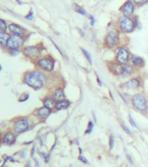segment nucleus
<instances>
[{
  "instance_id": "4be33fe9",
  "label": "nucleus",
  "mask_w": 148,
  "mask_h": 167,
  "mask_svg": "<svg viewBox=\"0 0 148 167\" xmlns=\"http://www.w3.org/2000/svg\"><path fill=\"white\" fill-rule=\"evenodd\" d=\"M9 38H10V37H9L5 32H2V33H0V44H1L2 45H3V46L6 45Z\"/></svg>"
},
{
  "instance_id": "39448f33",
  "label": "nucleus",
  "mask_w": 148,
  "mask_h": 167,
  "mask_svg": "<svg viewBox=\"0 0 148 167\" xmlns=\"http://www.w3.org/2000/svg\"><path fill=\"white\" fill-rule=\"evenodd\" d=\"M131 53L126 46H119L115 52V62L121 65L127 64L130 62Z\"/></svg>"
},
{
  "instance_id": "f704fd0d",
  "label": "nucleus",
  "mask_w": 148,
  "mask_h": 167,
  "mask_svg": "<svg viewBox=\"0 0 148 167\" xmlns=\"http://www.w3.org/2000/svg\"><path fill=\"white\" fill-rule=\"evenodd\" d=\"M126 159H127V160L131 163V164H133V159H132V157H131V155H129V154H126Z\"/></svg>"
},
{
  "instance_id": "bb28decb",
  "label": "nucleus",
  "mask_w": 148,
  "mask_h": 167,
  "mask_svg": "<svg viewBox=\"0 0 148 167\" xmlns=\"http://www.w3.org/2000/svg\"><path fill=\"white\" fill-rule=\"evenodd\" d=\"M114 136L111 135L109 137V148H110V150H112L114 148Z\"/></svg>"
},
{
  "instance_id": "a19ab883",
  "label": "nucleus",
  "mask_w": 148,
  "mask_h": 167,
  "mask_svg": "<svg viewBox=\"0 0 148 167\" xmlns=\"http://www.w3.org/2000/svg\"><path fill=\"white\" fill-rule=\"evenodd\" d=\"M0 71H1V65H0Z\"/></svg>"
},
{
  "instance_id": "f03ea898",
  "label": "nucleus",
  "mask_w": 148,
  "mask_h": 167,
  "mask_svg": "<svg viewBox=\"0 0 148 167\" xmlns=\"http://www.w3.org/2000/svg\"><path fill=\"white\" fill-rule=\"evenodd\" d=\"M137 19H133L132 18L122 17L119 19L118 28L119 31L124 33H132L137 27Z\"/></svg>"
},
{
  "instance_id": "2f4dec72",
  "label": "nucleus",
  "mask_w": 148,
  "mask_h": 167,
  "mask_svg": "<svg viewBox=\"0 0 148 167\" xmlns=\"http://www.w3.org/2000/svg\"><path fill=\"white\" fill-rule=\"evenodd\" d=\"M42 155H43V158H44L45 163H49V161H50V155H49V154H46V153H42Z\"/></svg>"
},
{
  "instance_id": "4468645a",
  "label": "nucleus",
  "mask_w": 148,
  "mask_h": 167,
  "mask_svg": "<svg viewBox=\"0 0 148 167\" xmlns=\"http://www.w3.org/2000/svg\"><path fill=\"white\" fill-rule=\"evenodd\" d=\"M9 29L10 30L14 33V35H17V36H19V37H22L25 34V30L23 27H21L20 25H17L16 24H11L9 25Z\"/></svg>"
},
{
  "instance_id": "0eeeda50",
  "label": "nucleus",
  "mask_w": 148,
  "mask_h": 167,
  "mask_svg": "<svg viewBox=\"0 0 148 167\" xmlns=\"http://www.w3.org/2000/svg\"><path fill=\"white\" fill-rule=\"evenodd\" d=\"M120 11L123 15V17L131 18L133 16L135 11V4L133 2V0H127L123 4V5L120 7Z\"/></svg>"
},
{
  "instance_id": "2eb2a0df",
  "label": "nucleus",
  "mask_w": 148,
  "mask_h": 167,
  "mask_svg": "<svg viewBox=\"0 0 148 167\" xmlns=\"http://www.w3.org/2000/svg\"><path fill=\"white\" fill-rule=\"evenodd\" d=\"M57 100L53 97H46L43 99V106L47 107L50 110H53L56 108Z\"/></svg>"
},
{
  "instance_id": "f3484780",
  "label": "nucleus",
  "mask_w": 148,
  "mask_h": 167,
  "mask_svg": "<svg viewBox=\"0 0 148 167\" xmlns=\"http://www.w3.org/2000/svg\"><path fill=\"white\" fill-rule=\"evenodd\" d=\"M134 73V67L130 64H125L123 65V68H122V72H121V76L122 77H128V76H131Z\"/></svg>"
},
{
  "instance_id": "423d86ee",
  "label": "nucleus",
  "mask_w": 148,
  "mask_h": 167,
  "mask_svg": "<svg viewBox=\"0 0 148 167\" xmlns=\"http://www.w3.org/2000/svg\"><path fill=\"white\" fill-rule=\"evenodd\" d=\"M56 62L50 57H43L37 60V65L43 71L50 72L53 71L55 69Z\"/></svg>"
},
{
  "instance_id": "dca6fc26",
  "label": "nucleus",
  "mask_w": 148,
  "mask_h": 167,
  "mask_svg": "<svg viewBox=\"0 0 148 167\" xmlns=\"http://www.w3.org/2000/svg\"><path fill=\"white\" fill-rule=\"evenodd\" d=\"M50 113H51V110L48 109L45 106H43V107L39 108L37 110V111H36V114H37L38 117L41 118V119H43V120L48 118V117L50 115Z\"/></svg>"
},
{
  "instance_id": "ea45409f",
  "label": "nucleus",
  "mask_w": 148,
  "mask_h": 167,
  "mask_svg": "<svg viewBox=\"0 0 148 167\" xmlns=\"http://www.w3.org/2000/svg\"><path fill=\"white\" fill-rule=\"evenodd\" d=\"M79 152H80V155H82V150L81 147H79Z\"/></svg>"
},
{
  "instance_id": "72a5a7b5",
  "label": "nucleus",
  "mask_w": 148,
  "mask_h": 167,
  "mask_svg": "<svg viewBox=\"0 0 148 167\" xmlns=\"http://www.w3.org/2000/svg\"><path fill=\"white\" fill-rule=\"evenodd\" d=\"M25 18H26V19H29V20H31V19L33 18V11H30V12H29V14L25 16Z\"/></svg>"
},
{
  "instance_id": "1a4fd4ad",
  "label": "nucleus",
  "mask_w": 148,
  "mask_h": 167,
  "mask_svg": "<svg viewBox=\"0 0 148 167\" xmlns=\"http://www.w3.org/2000/svg\"><path fill=\"white\" fill-rule=\"evenodd\" d=\"M29 128H30V123H29L28 119H26V118H22V119L17 120L14 126V130L17 133H23V132L28 131Z\"/></svg>"
},
{
  "instance_id": "9d476101",
  "label": "nucleus",
  "mask_w": 148,
  "mask_h": 167,
  "mask_svg": "<svg viewBox=\"0 0 148 167\" xmlns=\"http://www.w3.org/2000/svg\"><path fill=\"white\" fill-rule=\"evenodd\" d=\"M23 52H24V55L28 57L30 59L37 58L41 53V51L37 46H28V47L24 48Z\"/></svg>"
},
{
  "instance_id": "20e7f679",
  "label": "nucleus",
  "mask_w": 148,
  "mask_h": 167,
  "mask_svg": "<svg viewBox=\"0 0 148 167\" xmlns=\"http://www.w3.org/2000/svg\"><path fill=\"white\" fill-rule=\"evenodd\" d=\"M119 41H120L119 33L117 30H110V31H108L106 34L105 38H104L105 46L109 48V49L119 47Z\"/></svg>"
},
{
  "instance_id": "a878e982",
  "label": "nucleus",
  "mask_w": 148,
  "mask_h": 167,
  "mask_svg": "<svg viewBox=\"0 0 148 167\" xmlns=\"http://www.w3.org/2000/svg\"><path fill=\"white\" fill-rule=\"evenodd\" d=\"M133 2L134 3V4L140 6V5H143L145 4H147L148 2V0H133Z\"/></svg>"
},
{
  "instance_id": "6ab92c4d",
  "label": "nucleus",
  "mask_w": 148,
  "mask_h": 167,
  "mask_svg": "<svg viewBox=\"0 0 148 167\" xmlns=\"http://www.w3.org/2000/svg\"><path fill=\"white\" fill-rule=\"evenodd\" d=\"M53 98L57 100H62L65 99V93H64V90L61 87H58L55 90L54 93H53Z\"/></svg>"
},
{
  "instance_id": "aec40b11",
  "label": "nucleus",
  "mask_w": 148,
  "mask_h": 167,
  "mask_svg": "<svg viewBox=\"0 0 148 167\" xmlns=\"http://www.w3.org/2000/svg\"><path fill=\"white\" fill-rule=\"evenodd\" d=\"M15 141H16V138L11 132H7L3 139V143L4 144H8V145L13 144L15 143Z\"/></svg>"
},
{
  "instance_id": "6e6552de",
  "label": "nucleus",
  "mask_w": 148,
  "mask_h": 167,
  "mask_svg": "<svg viewBox=\"0 0 148 167\" xmlns=\"http://www.w3.org/2000/svg\"><path fill=\"white\" fill-rule=\"evenodd\" d=\"M24 41L22 38V37L13 35L9 38L6 46L10 50H17V48L21 47L24 45Z\"/></svg>"
},
{
  "instance_id": "4c0bfd02",
  "label": "nucleus",
  "mask_w": 148,
  "mask_h": 167,
  "mask_svg": "<svg viewBox=\"0 0 148 167\" xmlns=\"http://www.w3.org/2000/svg\"><path fill=\"white\" fill-rule=\"evenodd\" d=\"M78 31L80 32V35H81L82 37H84V36H85V34H84V31H83V30H82L80 28H78Z\"/></svg>"
},
{
  "instance_id": "412c9836",
  "label": "nucleus",
  "mask_w": 148,
  "mask_h": 167,
  "mask_svg": "<svg viewBox=\"0 0 148 167\" xmlns=\"http://www.w3.org/2000/svg\"><path fill=\"white\" fill-rule=\"evenodd\" d=\"M73 9L75 10V12H77V13H79V14H81V15H82V16H88V13H87L86 10L83 9L82 7L79 6L78 4H73Z\"/></svg>"
},
{
  "instance_id": "7ed1b4c3",
  "label": "nucleus",
  "mask_w": 148,
  "mask_h": 167,
  "mask_svg": "<svg viewBox=\"0 0 148 167\" xmlns=\"http://www.w3.org/2000/svg\"><path fill=\"white\" fill-rule=\"evenodd\" d=\"M132 105L134 109L140 112H146L148 109L147 99L141 93H136L133 96Z\"/></svg>"
},
{
  "instance_id": "cd10ccee",
  "label": "nucleus",
  "mask_w": 148,
  "mask_h": 167,
  "mask_svg": "<svg viewBox=\"0 0 148 167\" xmlns=\"http://www.w3.org/2000/svg\"><path fill=\"white\" fill-rule=\"evenodd\" d=\"M29 98V94L28 93H24L23 95H21L20 98H19V102H24Z\"/></svg>"
},
{
  "instance_id": "9b49d317",
  "label": "nucleus",
  "mask_w": 148,
  "mask_h": 167,
  "mask_svg": "<svg viewBox=\"0 0 148 167\" xmlns=\"http://www.w3.org/2000/svg\"><path fill=\"white\" fill-rule=\"evenodd\" d=\"M142 80L140 77H134L125 83V86L129 90H135L141 86Z\"/></svg>"
},
{
  "instance_id": "7c9ffc66",
  "label": "nucleus",
  "mask_w": 148,
  "mask_h": 167,
  "mask_svg": "<svg viewBox=\"0 0 148 167\" xmlns=\"http://www.w3.org/2000/svg\"><path fill=\"white\" fill-rule=\"evenodd\" d=\"M128 120H129V122H130V124L132 125V126H133L134 128H138V125H136V123H135V121L132 118V117L130 116V115H128Z\"/></svg>"
},
{
  "instance_id": "5701e85b",
  "label": "nucleus",
  "mask_w": 148,
  "mask_h": 167,
  "mask_svg": "<svg viewBox=\"0 0 148 167\" xmlns=\"http://www.w3.org/2000/svg\"><path fill=\"white\" fill-rule=\"evenodd\" d=\"M81 51H82V52L83 53L84 57H86V59L88 60L89 64H93V60H92V56L90 54V52H88L87 50H85L84 48H81Z\"/></svg>"
},
{
  "instance_id": "f8f14e48",
  "label": "nucleus",
  "mask_w": 148,
  "mask_h": 167,
  "mask_svg": "<svg viewBox=\"0 0 148 167\" xmlns=\"http://www.w3.org/2000/svg\"><path fill=\"white\" fill-rule=\"evenodd\" d=\"M130 63L134 68H142L145 65V60L141 57L133 54L131 55Z\"/></svg>"
},
{
  "instance_id": "e433bc0d",
  "label": "nucleus",
  "mask_w": 148,
  "mask_h": 167,
  "mask_svg": "<svg viewBox=\"0 0 148 167\" xmlns=\"http://www.w3.org/2000/svg\"><path fill=\"white\" fill-rule=\"evenodd\" d=\"M70 143H71L72 144H76V145H79V141H78L77 139H75V140L71 141Z\"/></svg>"
},
{
  "instance_id": "393cba45",
  "label": "nucleus",
  "mask_w": 148,
  "mask_h": 167,
  "mask_svg": "<svg viewBox=\"0 0 148 167\" xmlns=\"http://www.w3.org/2000/svg\"><path fill=\"white\" fill-rule=\"evenodd\" d=\"M7 30V25H6V22L3 19H0V30L2 32L6 31Z\"/></svg>"
},
{
  "instance_id": "473e14b6",
  "label": "nucleus",
  "mask_w": 148,
  "mask_h": 167,
  "mask_svg": "<svg viewBox=\"0 0 148 167\" xmlns=\"http://www.w3.org/2000/svg\"><path fill=\"white\" fill-rule=\"evenodd\" d=\"M89 19H90V25L91 26H94L95 25V19L93 16H89Z\"/></svg>"
},
{
  "instance_id": "c85d7f7f",
  "label": "nucleus",
  "mask_w": 148,
  "mask_h": 167,
  "mask_svg": "<svg viewBox=\"0 0 148 167\" xmlns=\"http://www.w3.org/2000/svg\"><path fill=\"white\" fill-rule=\"evenodd\" d=\"M78 159H79L82 163H83V164H86V165H88V164H89V160H88V159H87L84 156H82V155H79Z\"/></svg>"
},
{
  "instance_id": "b1692460",
  "label": "nucleus",
  "mask_w": 148,
  "mask_h": 167,
  "mask_svg": "<svg viewBox=\"0 0 148 167\" xmlns=\"http://www.w3.org/2000/svg\"><path fill=\"white\" fill-rule=\"evenodd\" d=\"M94 122H93V121H89V124H88V126H87V129H86V131H85L84 133H85L86 135L92 133V132H93V130H94Z\"/></svg>"
},
{
  "instance_id": "c756f323",
  "label": "nucleus",
  "mask_w": 148,
  "mask_h": 167,
  "mask_svg": "<svg viewBox=\"0 0 148 167\" xmlns=\"http://www.w3.org/2000/svg\"><path fill=\"white\" fill-rule=\"evenodd\" d=\"M121 127H122V129L124 130V132H125L126 133H127V134H129V135H132V132L130 131V129H129L127 126H126L124 124H121Z\"/></svg>"
},
{
  "instance_id": "c9c22d12",
  "label": "nucleus",
  "mask_w": 148,
  "mask_h": 167,
  "mask_svg": "<svg viewBox=\"0 0 148 167\" xmlns=\"http://www.w3.org/2000/svg\"><path fill=\"white\" fill-rule=\"evenodd\" d=\"M96 79H97V84H99V86H101H101L103 85V84H102V82H101V80L100 79V78H99L98 76H97V78H96Z\"/></svg>"
},
{
  "instance_id": "f257e3e1",
  "label": "nucleus",
  "mask_w": 148,
  "mask_h": 167,
  "mask_svg": "<svg viewBox=\"0 0 148 167\" xmlns=\"http://www.w3.org/2000/svg\"><path fill=\"white\" fill-rule=\"evenodd\" d=\"M24 82L31 88L39 90L43 88L46 83V77L44 74L37 71H30L24 75Z\"/></svg>"
},
{
  "instance_id": "a211bd4d",
  "label": "nucleus",
  "mask_w": 148,
  "mask_h": 167,
  "mask_svg": "<svg viewBox=\"0 0 148 167\" xmlns=\"http://www.w3.org/2000/svg\"><path fill=\"white\" fill-rule=\"evenodd\" d=\"M69 106H70V102L65 98V99H62V100L57 101L55 109L57 111H62V110H67Z\"/></svg>"
},
{
  "instance_id": "ddd939ff",
  "label": "nucleus",
  "mask_w": 148,
  "mask_h": 167,
  "mask_svg": "<svg viewBox=\"0 0 148 167\" xmlns=\"http://www.w3.org/2000/svg\"><path fill=\"white\" fill-rule=\"evenodd\" d=\"M108 68L110 69V71L113 74H114L115 76H119V75H121L123 65L119 64L117 62L114 61V62H111L110 64H108Z\"/></svg>"
},
{
  "instance_id": "58836bf2",
  "label": "nucleus",
  "mask_w": 148,
  "mask_h": 167,
  "mask_svg": "<svg viewBox=\"0 0 148 167\" xmlns=\"http://www.w3.org/2000/svg\"><path fill=\"white\" fill-rule=\"evenodd\" d=\"M92 114H93V117H94V122H97V118H96V114L94 111H92Z\"/></svg>"
}]
</instances>
